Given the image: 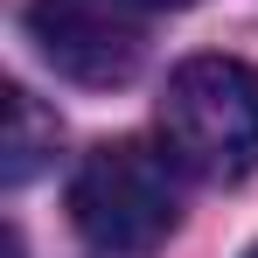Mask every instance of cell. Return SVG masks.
<instances>
[{"mask_svg": "<svg viewBox=\"0 0 258 258\" xmlns=\"http://www.w3.org/2000/svg\"><path fill=\"white\" fill-rule=\"evenodd\" d=\"M49 154H56V119H49L42 105H35V91L7 84V140H0V181H7V188L35 181V174L49 168Z\"/></svg>", "mask_w": 258, "mask_h": 258, "instance_id": "277c9868", "label": "cell"}, {"mask_svg": "<svg viewBox=\"0 0 258 258\" xmlns=\"http://www.w3.org/2000/svg\"><path fill=\"white\" fill-rule=\"evenodd\" d=\"M244 258H258V244H251V251H244Z\"/></svg>", "mask_w": 258, "mask_h": 258, "instance_id": "8992f818", "label": "cell"}, {"mask_svg": "<svg viewBox=\"0 0 258 258\" xmlns=\"http://www.w3.org/2000/svg\"><path fill=\"white\" fill-rule=\"evenodd\" d=\"M28 42L42 49V63L70 84H126L147 56L140 28V0H28L21 7Z\"/></svg>", "mask_w": 258, "mask_h": 258, "instance_id": "3957f363", "label": "cell"}, {"mask_svg": "<svg viewBox=\"0 0 258 258\" xmlns=\"http://www.w3.org/2000/svg\"><path fill=\"white\" fill-rule=\"evenodd\" d=\"M70 223L98 251H154L174 230V174L147 140H105L70 174Z\"/></svg>", "mask_w": 258, "mask_h": 258, "instance_id": "7a4b0ae2", "label": "cell"}, {"mask_svg": "<svg viewBox=\"0 0 258 258\" xmlns=\"http://www.w3.org/2000/svg\"><path fill=\"white\" fill-rule=\"evenodd\" d=\"M140 7H188V0H140Z\"/></svg>", "mask_w": 258, "mask_h": 258, "instance_id": "5b68a950", "label": "cell"}, {"mask_svg": "<svg viewBox=\"0 0 258 258\" xmlns=\"http://www.w3.org/2000/svg\"><path fill=\"white\" fill-rule=\"evenodd\" d=\"M161 133L203 181L258 174V70L237 56H188L161 91Z\"/></svg>", "mask_w": 258, "mask_h": 258, "instance_id": "6da1fadb", "label": "cell"}]
</instances>
